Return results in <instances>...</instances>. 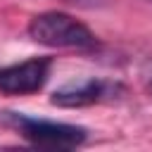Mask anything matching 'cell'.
<instances>
[{"label": "cell", "mask_w": 152, "mask_h": 152, "mask_svg": "<svg viewBox=\"0 0 152 152\" xmlns=\"http://www.w3.org/2000/svg\"><path fill=\"white\" fill-rule=\"evenodd\" d=\"M28 36L33 43L45 48H69V50H90L97 45L95 33L78 21L76 17L57 10L36 14L28 21Z\"/></svg>", "instance_id": "1"}, {"label": "cell", "mask_w": 152, "mask_h": 152, "mask_svg": "<svg viewBox=\"0 0 152 152\" xmlns=\"http://www.w3.org/2000/svg\"><path fill=\"white\" fill-rule=\"evenodd\" d=\"M5 121L12 124L28 142H33L36 147H45V150H74L83 145L88 138V131L83 126L38 119V116H28L21 112H5Z\"/></svg>", "instance_id": "2"}, {"label": "cell", "mask_w": 152, "mask_h": 152, "mask_svg": "<svg viewBox=\"0 0 152 152\" xmlns=\"http://www.w3.org/2000/svg\"><path fill=\"white\" fill-rule=\"evenodd\" d=\"M124 95V86L116 81H104V78H83V81H71L62 88H57L50 97L52 104L64 107V109H78V107H90L100 102H112Z\"/></svg>", "instance_id": "3"}, {"label": "cell", "mask_w": 152, "mask_h": 152, "mask_svg": "<svg viewBox=\"0 0 152 152\" xmlns=\"http://www.w3.org/2000/svg\"><path fill=\"white\" fill-rule=\"evenodd\" d=\"M50 76L48 57H31L19 64L0 69V93L5 95H31L38 93Z\"/></svg>", "instance_id": "4"}, {"label": "cell", "mask_w": 152, "mask_h": 152, "mask_svg": "<svg viewBox=\"0 0 152 152\" xmlns=\"http://www.w3.org/2000/svg\"><path fill=\"white\" fill-rule=\"evenodd\" d=\"M64 2H74V5H83V7H90V5H95L97 0H64Z\"/></svg>", "instance_id": "5"}, {"label": "cell", "mask_w": 152, "mask_h": 152, "mask_svg": "<svg viewBox=\"0 0 152 152\" xmlns=\"http://www.w3.org/2000/svg\"><path fill=\"white\" fill-rule=\"evenodd\" d=\"M145 86H147V93L152 95V66H150V71L145 74Z\"/></svg>", "instance_id": "6"}]
</instances>
